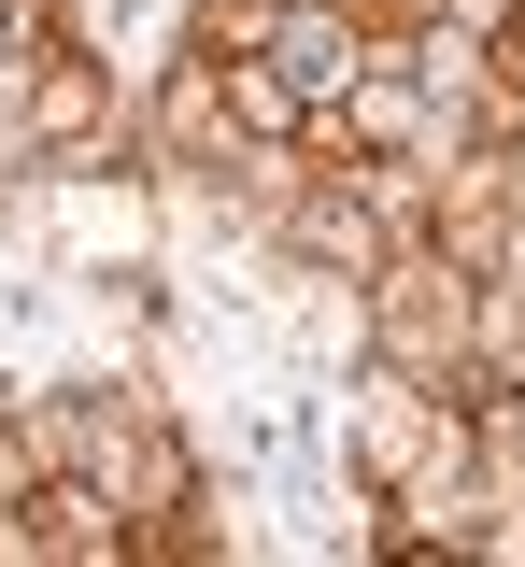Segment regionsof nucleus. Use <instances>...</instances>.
<instances>
[{
    "label": "nucleus",
    "instance_id": "obj_1",
    "mask_svg": "<svg viewBox=\"0 0 525 567\" xmlns=\"http://www.w3.org/2000/svg\"><path fill=\"white\" fill-rule=\"evenodd\" d=\"M256 58H270V71H285V85L312 100V114H327V100H341V85L370 71V29H356V0H285Z\"/></svg>",
    "mask_w": 525,
    "mask_h": 567
},
{
    "label": "nucleus",
    "instance_id": "obj_5",
    "mask_svg": "<svg viewBox=\"0 0 525 567\" xmlns=\"http://www.w3.org/2000/svg\"><path fill=\"white\" fill-rule=\"evenodd\" d=\"M497 85L525 100V0H497Z\"/></svg>",
    "mask_w": 525,
    "mask_h": 567
},
{
    "label": "nucleus",
    "instance_id": "obj_4",
    "mask_svg": "<svg viewBox=\"0 0 525 567\" xmlns=\"http://www.w3.org/2000/svg\"><path fill=\"white\" fill-rule=\"evenodd\" d=\"M214 114H227V128H256V142H299V128H312V100L256 58V43H241V58H214Z\"/></svg>",
    "mask_w": 525,
    "mask_h": 567
},
{
    "label": "nucleus",
    "instance_id": "obj_3",
    "mask_svg": "<svg viewBox=\"0 0 525 567\" xmlns=\"http://www.w3.org/2000/svg\"><path fill=\"white\" fill-rule=\"evenodd\" d=\"M327 114H341V142H356V156H370V171H398V156H412V142H426V85H412V71H356V85H341V100H327Z\"/></svg>",
    "mask_w": 525,
    "mask_h": 567
},
{
    "label": "nucleus",
    "instance_id": "obj_2",
    "mask_svg": "<svg viewBox=\"0 0 525 567\" xmlns=\"http://www.w3.org/2000/svg\"><path fill=\"white\" fill-rule=\"evenodd\" d=\"M29 156H100L114 142V85H100V58H72V43H43L29 58Z\"/></svg>",
    "mask_w": 525,
    "mask_h": 567
},
{
    "label": "nucleus",
    "instance_id": "obj_6",
    "mask_svg": "<svg viewBox=\"0 0 525 567\" xmlns=\"http://www.w3.org/2000/svg\"><path fill=\"white\" fill-rule=\"evenodd\" d=\"M0 71H14V0H0Z\"/></svg>",
    "mask_w": 525,
    "mask_h": 567
}]
</instances>
